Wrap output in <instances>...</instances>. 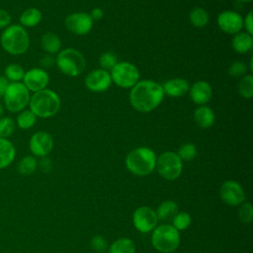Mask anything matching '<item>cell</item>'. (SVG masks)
<instances>
[{"label":"cell","instance_id":"cell-24","mask_svg":"<svg viewBox=\"0 0 253 253\" xmlns=\"http://www.w3.org/2000/svg\"><path fill=\"white\" fill-rule=\"evenodd\" d=\"M155 212L159 219L169 220L172 219L178 212V206L173 201H164L158 206Z\"/></svg>","mask_w":253,"mask_h":253},{"label":"cell","instance_id":"cell-4","mask_svg":"<svg viewBox=\"0 0 253 253\" xmlns=\"http://www.w3.org/2000/svg\"><path fill=\"white\" fill-rule=\"evenodd\" d=\"M156 155L148 147H137L129 151L126 157L127 170L136 176L150 174L156 166Z\"/></svg>","mask_w":253,"mask_h":253},{"label":"cell","instance_id":"cell-25","mask_svg":"<svg viewBox=\"0 0 253 253\" xmlns=\"http://www.w3.org/2000/svg\"><path fill=\"white\" fill-rule=\"evenodd\" d=\"M36 122H37L36 115L30 109L29 110L25 109L18 113L15 124L21 129H29L32 126H34Z\"/></svg>","mask_w":253,"mask_h":253},{"label":"cell","instance_id":"cell-21","mask_svg":"<svg viewBox=\"0 0 253 253\" xmlns=\"http://www.w3.org/2000/svg\"><path fill=\"white\" fill-rule=\"evenodd\" d=\"M231 43H232L233 49L237 53H240V54L246 53L250 51L253 46L252 35L246 32H239L234 35Z\"/></svg>","mask_w":253,"mask_h":253},{"label":"cell","instance_id":"cell-3","mask_svg":"<svg viewBox=\"0 0 253 253\" xmlns=\"http://www.w3.org/2000/svg\"><path fill=\"white\" fill-rule=\"evenodd\" d=\"M29 107L37 118L48 119L58 112L60 108V99L54 91L43 89L31 96Z\"/></svg>","mask_w":253,"mask_h":253},{"label":"cell","instance_id":"cell-9","mask_svg":"<svg viewBox=\"0 0 253 253\" xmlns=\"http://www.w3.org/2000/svg\"><path fill=\"white\" fill-rule=\"evenodd\" d=\"M158 173L166 180H175L182 173V160L177 153L173 151H165L156 158V166Z\"/></svg>","mask_w":253,"mask_h":253},{"label":"cell","instance_id":"cell-8","mask_svg":"<svg viewBox=\"0 0 253 253\" xmlns=\"http://www.w3.org/2000/svg\"><path fill=\"white\" fill-rule=\"evenodd\" d=\"M111 79L121 88H132L139 80V71L137 67L126 61L118 62L111 69Z\"/></svg>","mask_w":253,"mask_h":253},{"label":"cell","instance_id":"cell-1","mask_svg":"<svg viewBox=\"0 0 253 253\" xmlns=\"http://www.w3.org/2000/svg\"><path fill=\"white\" fill-rule=\"evenodd\" d=\"M164 98L162 85L153 80L138 81L129 92L131 107L140 113H148L156 109Z\"/></svg>","mask_w":253,"mask_h":253},{"label":"cell","instance_id":"cell-18","mask_svg":"<svg viewBox=\"0 0 253 253\" xmlns=\"http://www.w3.org/2000/svg\"><path fill=\"white\" fill-rule=\"evenodd\" d=\"M162 89L164 95L166 94L170 97L176 98L184 96L186 93H188L190 86L188 81L183 78H173L164 82V84L162 85Z\"/></svg>","mask_w":253,"mask_h":253},{"label":"cell","instance_id":"cell-13","mask_svg":"<svg viewBox=\"0 0 253 253\" xmlns=\"http://www.w3.org/2000/svg\"><path fill=\"white\" fill-rule=\"evenodd\" d=\"M48 83L49 76L47 72L44 69L39 67H35L26 71L23 77V84L30 92L33 93L46 89Z\"/></svg>","mask_w":253,"mask_h":253},{"label":"cell","instance_id":"cell-22","mask_svg":"<svg viewBox=\"0 0 253 253\" xmlns=\"http://www.w3.org/2000/svg\"><path fill=\"white\" fill-rule=\"evenodd\" d=\"M42 14L38 8L30 7L21 13L19 17V21H20V25L25 29L34 28L40 24V22L42 21Z\"/></svg>","mask_w":253,"mask_h":253},{"label":"cell","instance_id":"cell-28","mask_svg":"<svg viewBox=\"0 0 253 253\" xmlns=\"http://www.w3.org/2000/svg\"><path fill=\"white\" fill-rule=\"evenodd\" d=\"M24 68L17 63L8 64L4 69V76L9 82H21L25 75Z\"/></svg>","mask_w":253,"mask_h":253},{"label":"cell","instance_id":"cell-40","mask_svg":"<svg viewBox=\"0 0 253 253\" xmlns=\"http://www.w3.org/2000/svg\"><path fill=\"white\" fill-rule=\"evenodd\" d=\"M38 166H40V168L42 172L47 173L51 170L52 163H51V160L47 156H43V157H41V160L38 163Z\"/></svg>","mask_w":253,"mask_h":253},{"label":"cell","instance_id":"cell-42","mask_svg":"<svg viewBox=\"0 0 253 253\" xmlns=\"http://www.w3.org/2000/svg\"><path fill=\"white\" fill-rule=\"evenodd\" d=\"M91 19L93 21H99L103 18L104 16V12L101 8H94L92 11H91V14H89Z\"/></svg>","mask_w":253,"mask_h":253},{"label":"cell","instance_id":"cell-36","mask_svg":"<svg viewBox=\"0 0 253 253\" xmlns=\"http://www.w3.org/2000/svg\"><path fill=\"white\" fill-rule=\"evenodd\" d=\"M238 216L243 223H249L253 217V208L250 203H245L239 210Z\"/></svg>","mask_w":253,"mask_h":253},{"label":"cell","instance_id":"cell-39","mask_svg":"<svg viewBox=\"0 0 253 253\" xmlns=\"http://www.w3.org/2000/svg\"><path fill=\"white\" fill-rule=\"evenodd\" d=\"M40 64L42 67V69L51 68L55 64V58L50 54H45L41 58Z\"/></svg>","mask_w":253,"mask_h":253},{"label":"cell","instance_id":"cell-23","mask_svg":"<svg viewBox=\"0 0 253 253\" xmlns=\"http://www.w3.org/2000/svg\"><path fill=\"white\" fill-rule=\"evenodd\" d=\"M41 45L43 51L46 52V54L53 55L60 51L61 42L57 35L51 32H47L42 35L41 39Z\"/></svg>","mask_w":253,"mask_h":253},{"label":"cell","instance_id":"cell-29","mask_svg":"<svg viewBox=\"0 0 253 253\" xmlns=\"http://www.w3.org/2000/svg\"><path fill=\"white\" fill-rule=\"evenodd\" d=\"M238 93L245 99H250L253 96V76L251 74L244 75L240 78L237 85Z\"/></svg>","mask_w":253,"mask_h":253},{"label":"cell","instance_id":"cell-2","mask_svg":"<svg viewBox=\"0 0 253 253\" xmlns=\"http://www.w3.org/2000/svg\"><path fill=\"white\" fill-rule=\"evenodd\" d=\"M1 47L11 55H21L30 47V37L20 24H13L3 30L0 37Z\"/></svg>","mask_w":253,"mask_h":253},{"label":"cell","instance_id":"cell-20","mask_svg":"<svg viewBox=\"0 0 253 253\" xmlns=\"http://www.w3.org/2000/svg\"><path fill=\"white\" fill-rule=\"evenodd\" d=\"M16 157V148L8 138H0V170L12 164Z\"/></svg>","mask_w":253,"mask_h":253},{"label":"cell","instance_id":"cell-32","mask_svg":"<svg viewBox=\"0 0 253 253\" xmlns=\"http://www.w3.org/2000/svg\"><path fill=\"white\" fill-rule=\"evenodd\" d=\"M117 55L112 51H105L99 57V64L104 70H111L118 63Z\"/></svg>","mask_w":253,"mask_h":253},{"label":"cell","instance_id":"cell-41","mask_svg":"<svg viewBox=\"0 0 253 253\" xmlns=\"http://www.w3.org/2000/svg\"><path fill=\"white\" fill-rule=\"evenodd\" d=\"M243 27H245L246 33L252 35L253 34V16H252V11L248 12L246 15L245 19L243 20Z\"/></svg>","mask_w":253,"mask_h":253},{"label":"cell","instance_id":"cell-5","mask_svg":"<svg viewBox=\"0 0 253 253\" xmlns=\"http://www.w3.org/2000/svg\"><path fill=\"white\" fill-rule=\"evenodd\" d=\"M55 64L63 74L70 77H76L84 71L86 61L79 50L69 47L62 49L57 53Z\"/></svg>","mask_w":253,"mask_h":253},{"label":"cell","instance_id":"cell-14","mask_svg":"<svg viewBox=\"0 0 253 253\" xmlns=\"http://www.w3.org/2000/svg\"><path fill=\"white\" fill-rule=\"evenodd\" d=\"M219 195L221 200L229 206H237L245 200L243 188L239 183L233 180H227L221 185Z\"/></svg>","mask_w":253,"mask_h":253},{"label":"cell","instance_id":"cell-6","mask_svg":"<svg viewBox=\"0 0 253 253\" xmlns=\"http://www.w3.org/2000/svg\"><path fill=\"white\" fill-rule=\"evenodd\" d=\"M30 91L23 82H9L3 95L4 106L11 113H19L29 106Z\"/></svg>","mask_w":253,"mask_h":253},{"label":"cell","instance_id":"cell-10","mask_svg":"<svg viewBox=\"0 0 253 253\" xmlns=\"http://www.w3.org/2000/svg\"><path fill=\"white\" fill-rule=\"evenodd\" d=\"M132 221L134 227L142 232L147 233L156 227L158 217L156 212L149 207H139L132 214Z\"/></svg>","mask_w":253,"mask_h":253},{"label":"cell","instance_id":"cell-45","mask_svg":"<svg viewBox=\"0 0 253 253\" xmlns=\"http://www.w3.org/2000/svg\"><path fill=\"white\" fill-rule=\"evenodd\" d=\"M237 1H239V2H250V1H252V0H237Z\"/></svg>","mask_w":253,"mask_h":253},{"label":"cell","instance_id":"cell-30","mask_svg":"<svg viewBox=\"0 0 253 253\" xmlns=\"http://www.w3.org/2000/svg\"><path fill=\"white\" fill-rule=\"evenodd\" d=\"M38 168V161L35 156L27 155L23 157L18 164V171L25 176L32 175Z\"/></svg>","mask_w":253,"mask_h":253},{"label":"cell","instance_id":"cell-38","mask_svg":"<svg viewBox=\"0 0 253 253\" xmlns=\"http://www.w3.org/2000/svg\"><path fill=\"white\" fill-rule=\"evenodd\" d=\"M10 25H11V15L7 10L0 8V30H4Z\"/></svg>","mask_w":253,"mask_h":253},{"label":"cell","instance_id":"cell-34","mask_svg":"<svg viewBox=\"0 0 253 253\" xmlns=\"http://www.w3.org/2000/svg\"><path fill=\"white\" fill-rule=\"evenodd\" d=\"M191 216L188 212L182 211L177 212L176 215L172 218L173 226L179 231V230H185L190 224H191Z\"/></svg>","mask_w":253,"mask_h":253},{"label":"cell","instance_id":"cell-12","mask_svg":"<svg viewBox=\"0 0 253 253\" xmlns=\"http://www.w3.org/2000/svg\"><path fill=\"white\" fill-rule=\"evenodd\" d=\"M29 148L35 156H47L53 148V138L47 131H37L30 138Z\"/></svg>","mask_w":253,"mask_h":253},{"label":"cell","instance_id":"cell-19","mask_svg":"<svg viewBox=\"0 0 253 253\" xmlns=\"http://www.w3.org/2000/svg\"><path fill=\"white\" fill-rule=\"evenodd\" d=\"M215 117L213 111L207 106H200L194 112V121L202 128H209L214 123Z\"/></svg>","mask_w":253,"mask_h":253},{"label":"cell","instance_id":"cell-26","mask_svg":"<svg viewBox=\"0 0 253 253\" xmlns=\"http://www.w3.org/2000/svg\"><path fill=\"white\" fill-rule=\"evenodd\" d=\"M109 253H135V246L129 238H119L111 245Z\"/></svg>","mask_w":253,"mask_h":253},{"label":"cell","instance_id":"cell-27","mask_svg":"<svg viewBox=\"0 0 253 253\" xmlns=\"http://www.w3.org/2000/svg\"><path fill=\"white\" fill-rule=\"evenodd\" d=\"M190 22L196 28H204L210 20V16L207 10L201 7H196L190 12Z\"/></svg>","mask_w":253,"mask_h":253},{"label":"cell","instance_id":"cell-44","mask_svg":"<svg viewBox=\"0 0 253 253\" xmlns=\"http://www.w3.org/2000/svg\"><path fill=\"white\" fill-rule=\"evenodd\" d=\"M3 113H4V107H3V105L0 103V118L3 117Z\"/></svg>","mask_w":253,"mask_h":253},{"label":"cell","instance_id":"cell-15","mask_svg":"<svg viewBox=\"0 0 253 253\" xmlns=\"http://www.w3.org/2000/svg\"><path fill=\"white\" fill-rule=\"evenodd\" d=\"M84 83L90 91L100 93L110 88L112 79L110 73L107 70L100 68L89 72L85 77Z\"/></svg>","mask_w":253,"mask_h":253},{"label":"cell","instance_id":"cell-33","mask_svg":"<svg viewBox=\"0 0 253 253\" xmlns=\"http://www.w3.org/2000/svg\"><path fill=\"white\" fill-rule=\"evenodd\" d=\"M177 154L181 160H186V161L193 160L197 156V147L193 143H190V142L185 143L180 146Z\"/></svg>","mask_w":253,"mask_h":253},{"label":"cell","instance_id":"cell-11","mask_svg":"<svg viewBox=\"0 0 253 253\" xmlns=\"http://www.w3.org/2000/svg\"><path fill=\"white\" fill-rule=\"evenodd\" d=\"M64 25L66 29L72 34L77 36H84L91 31L93 27V20L87 13L76 12L68 15L65 18Z\"/></svg>","mask_w":253,"mask_h":253},{"label":"cell","instance_id":"cell-31","mask_svg":"<svg viewBox=\"0 0 253 253\" xmlns=\"http://www.w3.org/2000/svg\"><path fill=\"white\" fill-rule=\"evenodd\" d=\"M16 128L15 121L10 117L0 118V138H8L11 136Z\"/></svg>","mask_w":253,"mask_h":253},{"label":"cell","instance_id":"cell-17","mask_svg":"<svg viewBox=\"0 0 253 253\" xmlns=\"http://www.w3.org/2000/svg\"><path fill=\"white\" fill-rule=\"evenodd\" d=\"M189 90L191 100L200 106H204L210 102L212 96V88L207 81H197L191 86Z\"/></svg>","mask_w":253,"mask_h":253},{"label":"cell","instance_id":"cell-7","mask_svg":"<svg viewBox=\"0 0 253 253\" xmlns=\"http://www.w3.org/2000/svg\"><path fill=\"white\" fill-rule=\"evenodd\" d=\"M151 242L156 250L170 253L179 246L180 234L173 225L162 224L153 229Z\"/></svg>","mask_w":253,"mask_h":253},{"label":"cell","instance_id":"cell-37","mask_svg":"<svg viewBox=\"0 0 253 253\" xmlns=\"http://www.w3.org/2000/svg\"><path fill=\"white\" fill-rule=\"evenodd\" d=\"M91 247L94 251H96L98 253H103L106 251L108 244H107L106 239L103 236L95 235L91 239Z\"/></svg>","mask_w":253,"mask_h":253},{"label":"cell","instance_id":"cell-35","mask_svg":"<svg viewBox=\"0 0 253 253\" xmlns=\"http://www.w3.org/2000/svg\"><path fill=\"white\" fill-rule=\"evenodd\" d=\"M246 67H247L246 64L243 63L242 61H234L230 64V66L228 68V74H229V76L234 77V78L243 77L247 72Z\"/></svg>","mask_w":253,"mask_h":253},{"label":"cell","instance_id":"cell-43","mask_svg":"<svg viewBox=\"0 0 253 253\" xmlns=\"http://www.w3.org/2000/svg\"><path fill=\"white\" fill-rule=\"evenodd\" d=\"M8 84L9 81L7 80V78L4 75H0V97H3Z\"/></svg>","mask_w":253,"mask_h":253},{"label":"cell","instance_id":"cell-16","mask_svg":"<svg viewBox=\"0 0 253 253\" xmlns=\"http://www.w3.org/2000/svg\"><path fill=\"white\" fill-rule=\"evenodd\" d=\"M217 25L222 32L235 35L243 28V18L237 12L226 10L217 16Z\"/></svg>","mask_w":253,"mask_h":253}]
</instances>
